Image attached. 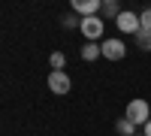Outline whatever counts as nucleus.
I'll use <instances>...</instances> for the list:
<instances>
[{
	"instance_id": "obj_3",
	"label": "nucleus",
	"mask_w": 151,
	"mask_h": 136,
	"mask_svg": "<svg viewBox=\"0 0 151 136\" xmlns=\"http://www.w3.org/2000/svg\"><path fill=\"white\" fill-rule=\"evenodd\" d=\"M115 27L121 30V33H127V36H136L142 30V24H139V12H130V9H124L121 15L115 18Z\"/></svg>"
},
{
	"instance_id": "obj_9",
	"label": "nucleus",
	"mask_w": 151,
	"mask_h": 136,
	"mask_svg": "<svg viewBox=\"0 0 151 136\" xmlns=\"http://www.w3.org/2000/svg\"><path fill=\"white\" fill-rule=\"evenodd\" d=\"M133 42H136V48H139V52H151V30H139V33H136L133 36Z\"/></svg>"
},
{
	"instance_id": "obj_6",
	"label": "nucleus",
	"mask_w": 151,
	"mask_h": 136,
	"mask_svg": "<svg viewBox=\"0 0 151 136\" xmlns=\"http://www.w3.org/2000/svg\"><path fill=\"white\" fill-rule=\"evenodd\" d=\"M73 12H76L79 18L100 15V0H73Z\"/></svg>"
},
{
	"instance_id": "obj_8",
	"label": "nucleus",
	"mask_w": 151,
	"mask_h": 136,
	"mask_svg": "<svg viewBox=\"0 0 151 136\" xmlns=\"http://www.w3.org/2000/svg\"><path fill=\"white\" fill-rule=\"evenodd\" d=\"M97 58H103L100 42H85V45H82V60H97Z\"/></svg>"
},
{
	"instance_id": "obj_15",
	"label": "nucleus",
	"mask_w": 151,
	"mask_h": 136,
	"mask_svg": "<svg viewBox=\"0 0 151 136\" xmlns=\"http://www.w3.org/2000/svg\"><path fill=\"white\" fill-rule=\"evenodd\" d=\"M136 136H142V133H136Z\"/></svg>"
},
{
	"instance_id": "obj_1",
	"label": "nucleus",
	"mask_w": 151,
	"mask_h": 136,
	"mask_svg": "<svg viewBox=\"0 0 151 136\" xmlns=\"http://www.w3.org/2000/svg\"><path fill=\"white\" fill-rule=\"evenodd\" d=\"M124 118L133 121L136 127H145L148 121H151V103L142 100V97H133V100L127 103V109H124Z\"/></svg>"
},
{
	"instance_id": "obj_4",
	"label": "nucleus",
	"mask_w": 151,
	"mask_h": 136,
	"mask_svg": "<svg viewBox=\"0 0 151 136\" xmlns=\"http://www.w3.org/2000/svg\"><path fill=\"white\" fill-rule=\"evenodd\" d=\"M70 88H73V82H70V76L64 70H52L48 73V91H52L55 97H67Z\"/></svg>"
},
{
	"instance_id": "obj_14",
	"label": "nucleus",
	"mask_w": 151,
	"mask_h": 136,
	"mask_svg": "<svg viewBox=\"0 0 151 136\" xmlns=\"http://www.w3.org/2000/svg\"><path fill=\"white\" fill-rule=\"evenodd\" d=\"M142 136H151V121H148V124L142 127Z\"/></svg>"
},
{
	"instance_id": "obj_7",
	"label": "nucleus",
	"mask_w": 151,
	"mask_h": 136,
	"mask_svg": "<svg viewBox=\"0 0 151 136\" xmlns=\"http://www.w3.org/2000/svg\"><path fill=\"white\" fill-rule=\"evenodd\" d=\"M121 6H118V0H100V18H109V21H115L121 15Z\"/></svg>"
},
{
	"instance_id": "obj_2",
	"label": "nucleus",
	"mask_w": 151,
	"mask_h": 136,
	"mask_svg": "<svg viewBox=\"0 0 151 136\" xmlns=\"http://www.w3.org/2000/svg\"><path fill=\"white\" fill-rule=\"evenodd\" d=\"M79 30H82V36H85V42H100V40H103V33H106V21L100 18V15L82 18Z\"/></svg>"
},
{
	"instance_id": "obj_11",
	"label": "nucleus",
	"mask_w": 151,
	"mask_h": 136,
	"mask_svg": "<svg viewBox=\"0 0 151 136\" xmlns=\"http://www.w3.org/2000/svg\"><path fill=\"white\" fill-rule=\"evenodd\" d=\"M79 24H82V18L76 15V12H70V15L60 18V27H64V30H73V27H79Z\"/></svg>"
},
{
	"instance_id": "obj_5",
	"label": "nucleus",
	"mask_w": 151,
	"mask_h": 136,
	"mask_svg": "<svg viewBox=\"0 0 151 136\" xmlns=\"http://www.w3.org/2000/svg\"><path fill=\"white\" fill-rule=\"evenodd\" d=\"M100 48H103V58L106 60H124V58H127V45H124V40H118V36L103 40Z\"/></svg>"
},
{
	"instance_id": "obj_13",
	"label": "nucleus",
	"mask_w": 151,
	"mask_h": 136,
	"mask_svg": "<svg viewBox=\"0 0 151 136\" xmlns=\"http://www.w3.org/2000/svg\"><path fill=\"white\" fill-rule=\"evenodd\" d=\"M139 24H142V27H145V30H151V6L139 12Z\"/></svg>"
},
{
	"instance_id": "obj_12",
	"label": "nucleus",
	"mask_w": 151,
	"mask_h": 136,
	"mask_svg": "<svg viewBox=\"0 0 151 136\" xmlns=\"http://www.w3.org/2000/svg\"><path fill=\"white\" fill-rule=\"evenodd\" d=\"M48 64H52V70H64V67H67V55H64V52H52Z\"/></svg>"
},
{
	"instance_id": "obj_10",
	"label": "nucleus",
	"mask_w": 151,
	"mask_h": 136,
	"mask_svg": "<svg viewBox=\"0 0 151 136\" xmlns=\"http://www.w3.org/2000/svg\"><path fill=\"white\" fill-rule=\"evenodd\" d=\"M115 133H118V136H136V124L127 121V118H118V121H115Z\"/></svg>"
}]
</instances>
